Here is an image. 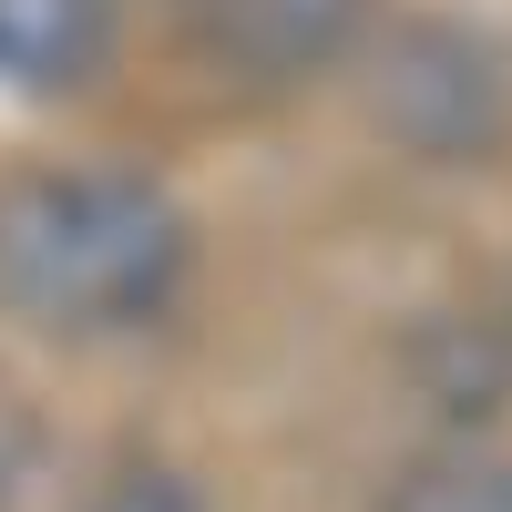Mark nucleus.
<instances>
[{
  "label": "nucleus",
  "mask_w": 512,
  "mask_h": 512,
  "mask_svg": "<svg viewBox=\"0 0 512 512\" xmlns=\"http://www.w3.org/2000/svg\"><path fill=\"white\" fill-rule=\"evenodd\" d=\"M359 11L369 0H226V21H216V41L246 62V72H318L338 41L359 31Z\"/></svg>",
  "instance_id": "7ed1b4c3"
},
{
  "label": "nucleus",
  "mask_w": 512,
  "mask_h": 512,
  "mask_svg": "<svg viewBox=\"0 0 512 512\" xmlns=\"http://www.w3.org/2000/svg\"><path fill=\"white\" fill-rule=\"evenodd\" d=\"M41 472V420H31V400L0 379V512L21 502V482Z\"/></svg>",
  "instance_id": "423d86ee"
},
{
  "label": "nucleus",
  "mask_w": 512,
  "mask_h": 512,
  "mask_svg": "<svg viewBox=\"0 0 512 512\" xmlns=\"http://www.w3.org/2000/svg\"><path fill=\"white\" fill-rule=\"evenodd\" d=\"M103 72H113V0H0L11 93H93Z\"/></svg>",
  "instance_id": "f03ea898"
},
{
  "label": "nucleus",
  "mask_w": 512,
  "mask_h": 512,
  "mask_svg": "<svg viewBox=\"0 0 512 512\" xmlns=\"http://www.w3.org/2000/svg\"><path fill=\"white\" fill-rule=\"evenodd\" d=\"M185 277V205L123 164H41L0 185V308L31 328H134Z\"/></svg>",
  "instance_id": "f257e3e1"
},
{
  "label": "nucleus",
  "mask_w": 512,
  "mask_h": 512,
  "mask_svg": "<svg viewBox=\"0 0 512 512\" xmlns=\"http://www.w3.org/2000/svg\"><path fill=\"white\" fill-rule=\"evenodd\" d=\"M82 512H205V502H195L185 472H164V461H123V472L82 502Z\"/></svg>",
  "instance_id": "39448f33"
},
{
  "label": "nucleus",
  "mask_w": 512,
  "mask_h": 512,
  "mask_svg": "<svg viewBox=\"0 0 512 512\" xmlns=\"http://www.w3.org/2000/svg\"><path fill=\"white\" fill-rule=\"evenodd\" d=\"M379 512H512V461L502 451H451V461H420V472L390 482Z\"/></svg>",
  "instance_id": "20e7f679"
}]
</instances>
